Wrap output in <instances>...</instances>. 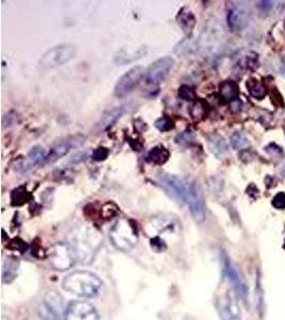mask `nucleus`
Listing matches in <instances>:
<instances>
[{"label":"nucleus","instance_id":"f257e3e1","mask_svg":"<svg viewBox=\"0 0 285 320\" xmlns=\"http://www.w3.org/2000/svg\"><path fill=\"white\" fill-rule=\"evenodd\" d=\"M100 278L90 271L77 270L68 273L62 282L63 290L80 298H95L103 290Z\"/></svg>","mask_w":285,"mask_h":320},{"label":"nucleus","instance_id":"f03ea898","mask_svg":"<svg viewBox=\"0 0 285 320\" xmlns=\"http://www.w3.org/2000/svg\"><path fill=\"white\" fill-rule=\"evenodd\" d=\"M77 47L72 44H60L46 50L38 61V68L48 70L66 64L77 55Z\"/></svg>","mask_w":285,"mask_h":320},{"label":"nucleus","instance_id":"7ed1b4c3","mask_svg":"<svg viewBox=\"0 0 285 320\" xmlns=\"http://www.w3.org/2000/svg\"><path fill=\"white\" fill-rule=\"evenodd\" d=\"M110 239L118 250L130 251L138 243V231L135 223L128 219H120L110 231Z\"/></svg>","mask_w":285,"mask_h":320},{"label":"nucleus","instance_id":"20e7f679","mask_svg":"<svg viewBox=\"0 0 285 320\" xmlns=\"http://www.w3.org/2000/svg\"><path fill=\"white\" fill-rule=\"evenodd\" d=\"M96 234L86 232L84 235H78L74 238L73 243L70 246L76 254L77 261L81 264L89 265L94 261V257L100 247V238L98 236H94Z\"/></svg>","mask_w":285,"mask_h":320},{"label":"nucleus","instance_id":"39448f33","mask_svg":"<svg viewBox=\"0 0 285 320\" xmlns=\"http://www.w3.org/2000/svg\"><path fill=\"white\" fill-rule=\"evenodd\" d=\"M49 265L56 271H66L74 267L77 262L76 254L70 244L56 243L47 252Z\"/></svg>","mask_w":285,"mask_h":320},{"label":"nucleus","instance_id":"423d86ee","mask_svg":"<svg viewBox=\"0 0 285 320\" xmlns=\"http://www.w3.org/2000/svg\"><path fill=\"white\" fill-rule=\"evenodd\" d=\"M183 202H185L189 207L191 216L197 222L201 223L205 220L206 208L201 190L196 183L186 180V190Z\"/></svg>","mask_w":285,"mask_h":320},{"label":"nucleus","instance_id":"0eeeda50","mask_svg":"<svg viewBox=\"0 0 285 320\" xmlns=\"http://www.w3.org/2000/svg\"><path fill=\"white\" fill-rule=\"evenodd\" d=\"M175 64V61L171 57H162L149 66L145 74V81L147 85L150 86H157L164 81L170 72L172 70L173 66Z\"/></svg>","mask_w":285,"mask_h":320},{"label":"nucleus","instance_id":"6e6552de","mask_svg":"<svg viewBox=\"0 0 285 320\" xmlns=\"http://www.w3.org/2000/svg\"><path fill=\"white\" fill-rule=\"evenodd\" d=\"M145 69L142 66H134L127 70L126 73L120 77L117 85L115 87V95L118 98H122L135 89V87L139 84L142 77H145Z\"/></svg>","mask_w":285,"mask_h":320},{"label":"nucleus","instance_id":"1a4fd4ad","mask_svg":"<svg viewBox=\"0 0 285 320\" xmlns=\"http://www.w3.org/2000/svg\"><path fill=\"white\" fill-rule=\"evenodd\" d=\"M65 320H99L96 308L86 301H72L64 313Z\"/></svg>","mask_w":285,"mask_h":320},{"label":"nucleus","instance_id":"9d476101","mask_svg":"<svg viewBox=\"0 0 285 320\" xmlns=\"http://www.w3.org/2000/svg\"><path fill=\"white\" fill-rule=\"evenodd\" d=\"M223 272H225L227 280L234 288V292H235L242 300H246L248 297L247 284L245 280H243L241 273L237 269V267L234 265L228 257H223Z\"/></svg>","mask_w":285,"mask_h":320},{"label":"nucleus","instance_id":"9b49d317","mask_svg":"<svg viewBox=\"0 0 285 320\" xmlns=\"http://www.w3.org/2000/svg\"><path fill=\"white\" fill-rule=\"evenodd\" d=\"M158 183L172 198L182 201L184 199L186 190V180H181L175 176V175L162 173L158 176Z\"/></svg>","mask_w":285,"mask_h":320},{"label":"nucleus","instance_id":"f8f14e48","mask_svg":"<svg viewBox=\"0 0 285 320\" xmlns=\"http://www.w3.org/2000/svg\"><path fill=\"white\" fill-rule=\"evenodd\" d=\"M215 305L221 320H241L240 308L232 297L228 295L219 296Z\"/></svg>","mask_w":285,"mask_h":320},{"label":"nucleus","instance_id":"ddd939ff","mask_svg":"<svg viewBox=\"0 0 285 320\" xmlns=\"http://www.w3.org/2000/svg\"><path fill=\"white\" fill-rule=\"evenodd\" d=\"M85 141H86V138L80 135L75 136V137H69L66 140L57 141L53 146V148L50 149L46 161L48 162L57 161L59 158L65 156V155L72 149L80 147Z\"/></svg>","mask_w":285,"mask_h":320},{"label":"nucleus","instance_id":"4468645a","mask_svg":"<svg viewBox=\"0 0 285 320\" xmlns=\"http://www.w3.org/2000/svg\"><path fill=\"white\" fill-rule=\"evenodd\" d=\"M43 308L45 309L44 317H49L52 319L58 318L65 309L63 307V299L54 291H50L46 294L43 300Z\"/></svg>","mask_w":285,"mask_h":320},{"label":"nucleus","instance_id":"2eb2a0df","mask_svg":"<svg viewBox=\"0 0 285 320\" xmlns=\"http://www.w3.org/2000/svg\"><path fill=\"white\" fill-rule=\"evenodd\" d=\"M47 156L48 153H46V151L43 148L34 147L29 152L26 159L19 161V163L17 164V170L23 172L28 171L35 166H39V164H41L43 161L47 160Z\"/></svg>","mask_w":285,"mask_h":320},{"label":"nucleus","instance_id":"dca6fc26","mask_svg":"<svg viewBox=\"0 0 285 320\" xmlns=\"http://www.w3.org/2000/svg\"><path fill=\"white\" fill-rule=\"evenodd\" d=\"M148 54V46H141L136 49L123 48L115 55V63L117 65H126L136 60L144 58Z\"/></svg>","mask_w":285,"mask_h":320},{"label":"nucleus","instance_id":"f3484780","mask_svg":"<svg viewBox=\"0 0 285 320\" xmlns=\"http://www.w3.org/2000/svg\"><path fill=\"white\" fill-rule=\"evenodd\" d=\"M198 49V42L197 40L193 38L191 34L185 37L183 40H181L180 42L173 48V53L176 56L183 58L192 55L193 53H196Z\"/></svg>","mask_w":285,"mask_h":320},{"label":"nucleus","instance_id":"a211bd4d","mask_svg":"<svg viewBox=\"0 0 285 320\" xmlns=\"http://www.w3.org/2000/svg\"><path fill=\"white\" fill-rule=\"evenodd\" d=\"M125 109L123 106L121 107H116L114 109L109 110L106 115L101 118L100 122L98 123V127L100 130H106L110 128L111 126L115 125V123L123 116Z\"/></svg>","mask_w":285,"mask_h":320},{"label":"nucleus","instance_id":"6ab92c4d","mask_svg":"<svg viewBox=\"0 0 285 320\" xmlns=\"http://www.w3.org/2000/svg\"><path fill=\"white\" fill-rule=\"evenodd\" d=\"M238 87L232 80L223 81L219 87V94L225 101H234L238 98Z\"/></svg>","mask_w":285,"mask_h":320},{"label":"nucleus","instance_id":"aec40b11","mask_svg":"<svg viewBox=\"0 0 285 320\" xmlns=\"http://www.w3.org/2000/svg\"><path fill=\"white\" fill-rule=\"evenodd\" d=\"M176 20L180 27L184 30L186 33H188V35L190 33V31L193 29V27L196 26L195 15H193L190 11H188V10H186L185 8L182 9L179 12Z\"/></svg>","mask_w":285,"mask_h":320},{"label":"nucleus","instance_id":"412c9836","mask_svg":"<svg viewBox=\"0 0 285 320\" xmlns=\"http://www.w3.org/2000/svg\"><path fill=\"white\" fill-rule=\"evenodd\" d=\"M227 20L230 29L236 30L241 27L242 22L245 20V13L239 7L232 6V8L228 11Z\"/></svg>","mask_w":285,"mask_h":320},{"label":"nucleus","instance_id":"4be33fe9","mask_svg":"<svg viewBox=\"0 0 285 320\" xmlns=\"http://www.w3.org/2000/svg\"><path fill=\"white\" fill-rule=\"evenodd\" d=\"M208 147L210 151L218 157H221L228 153L227 142L219 135H211L208 138Z\"/></svg>","mask_w":285,"mask_h":320},{"label":"nucleus","instance_id":"5701e85b","mask_svg":"<svg viewBox=\"0 0 285 320\" xmlns=\"http://www.w3.org/2000/svg\"><path fill=\"white\" fill-rule=\"evenodd\" d=\"M169 157H170V153L164 147L153 148L148 154L149 160L152 161L153 163H155V164H164V163H166L168 161Z\"/></svg>","mask_w":285,"mask_h":320},{"label":"nucleus","instance_id":"b1692460","mask_svg":"<svg viewBox=\"0 0 285 320\" xmlns=\"http://www.w3.org/2000/svg\"><path fill=\"white\" fill-rule=\"evenodd\" d=\"M18 271V262L8 260L4 264L3 269V282L4 283H10L12 282L16 277Z\"/></svg>","mask_w":285,"mask_h":320},{"label":"nucleus","instance_id":"393cba45","mask_svg":"<svg viewBox=\"0 0 285 320\" xmlns=\"http://www.w3.org/2000/svg\"><path fill=\"white\" fill-rule=\"evenodd\" d=\"M207 105L203 100H198L190 108V116L195 121H201L207 115Z\"/></svg>","mask_w":285,"mask_h":320},{"label":"nucleus","instance_id":"a878e982","mask_svg":"<svg viewBox=\"0 0 285 320\" xmlns=\"http://www.w3.org/2000/svg\"><path fill=\"white\" fill-rule=\"evenodd\" d=\"M30 199V193L27 191L25 187H18L17 189L13 190L11 194V201L12 205L14 206H20L28 202Z\"/></svg>","mask_w":285,"mask_h":320},{"label":"nucleus","instance_id":"bb28decb","mask_svg":"<svg viewBox=\"0 0 285 320\" xmlns=\"http://www.w3.org/2000/svg\"><path fill=\"white\" fill-rule=\"evenodd\" d=\"M248 89H249V93L251 94V96L256 97L258 99H262L265 97L266 95V89L264 87L261 82L257 81V80H249L248 82Z\"/></svg>","mask_w":285,"mask_h":320},{"label":"nucleus","instance_id":"cd10ccee","mask_svg":"<svg viewBox=\"0 0 285 320\" xmlns=\"http://www.w3.org/2000/svg\"><path fill=\"white\" fill-rule=\"evenodd\" d=\"M231 144L235 150H245L249 147V141L247 137L240 131L234 132L231 136Z\"/></svg>","mask_w":285,"mask_h":320},{"label":"nucleus","instance_id":"c85d7f7f","mask_svg":"<svg viewBox=\"0 0 285 320\" xmlns=\"http://www.w3.org/2000/svg\"><path fill=\"white\" fill-rule=\"evenodd\" d=\"M154 125L159 131L166 132V131H169V130L174 128V122H173V120H171L168 117H162V118H159L158 120L155 121Z\"/></svg>","mask_w":285,"mask_h":320},{"label":"nucleus","instance_id":"c756f323","mask_svg":"<svg viewBox=\"0 0 285 320\" xmlns=\"http://www.w3.org/2000/svg\"><path fill=\"white\" fill-rule=\"evenodd\" d=\"M179 96L182 99L191 100V99L196 98V93H195V91H193L192 88H190L188 86H182L179 89Z\"/></svg>","mask_w":285,"mask_h":320},{"label":"nucleus","instance_id":"7c9ffc66","mask_svg":"<svg viewBox=\"0 0 285 320\" xmlns=\"http://www.w3.org/2000/svg\"><path fill=\"white\" fill-rule=\"evenodd\" d=\"M109 155V151L106 148H98L92 153V159L95 161H103Z\"/></svg>","mask_w":285,"mask_h":320},{"label":"nucleus","instance_id":"2f4dec72","mask_svg":"<svg viewBox=\"0 0 285 320\" xmlns=\"http://www.w3.org/2000/svg\"><path fill=\"white\" fill-rule=\"evenodd\" d=\"M272 205H273V207H276L278 209L285 208V193L279 192L276 197L273 198Z\"/></svg>","mask_w":285,"mask_h":320},{"label":"nucleus","instance_id":"473e14b6","mask_svg":"<svg viewBox=\"0 0 285 320\" xmlns=\"http://www.w3.org/2000/svg\"><path fill=\"white\" fill-rule=\"evenodd\" d=\"M245 61H246V66L249 69H256L259 66V60H258V56L256 54L248 55L245 58Z\"/></svg>","mask_w":285,"mask_h":320},{"label":"nucleus","instance_id":"72a5a7b5","mask_svg":"<svg viewBox=\"0 0 285 320\" xmlns=\"http://www.w3.org/2000/svg\"><path fill=\"white\" fill-rule=\"evenodd\" d=\"M265 151H266V153H268L270 155V156H273V157L281 156V155L283 154L281 148L278 147L276 143H270L268 147L265 148Z\"/></svg>","mask_w":285,"mask_h":320},{"label":"nucleus","instance_id":"f704fd0d","mask_svg":"<svg viewBox=\"0 0 285 320\" xmlns=\"http://www.w3.org/2000/svg\"><path fill=\"white\" fill-rule=\"evenodd\" d=\"M193 139V135L192 132L190 131H184L183 133H181V135H179L176 138H175V141L176 143L179 144H187V143H190Z\"/></svg>","mask_w":285,"mask_h":320},{"label":"nucleus","instance_id":"c9c22d12","mask_svg":"<svg viewBox=\"0 0 285 320\" xmlns=\"http://www.w3.org/2000/svg\"><path fill=\"white\" fill-rule=\"evenodd\" d=\"M258 7L262 10H264V11H267V10L272 8V3L271 2H261V3H258Z\"/></svg>","mask_w":285,"mask_h":320},{"label":"nucleus","instance_id":"e433bc0d","mask_svg":"<svg viewBox=\"0 0 285 320\" xmlns=\"http://www.w3.org/2000/svg\"><path fill=\"white\" fill-rule=\"evenodd\" d=\"M231 106H232V108H231L232 111L237 112L241 109V102L238 99H236V100H234L231 102Z\"/></svg>","mask_w":285,"mask_h":320},{"label":"nucleus","instance_id":"4c0bfd02","mask_svg":"<svg viewBox=\"0 0 285 320\" xmlns=\"http://www.w3.org/2000/svg\"><path fill=\"white\" fill-rule=\"evenodd\" d=\"M280 72H281V74L285 77V66H283V67H281V69H280Z\"/></svg>","mask_w":285,"mask_h":320}]
</instances>
